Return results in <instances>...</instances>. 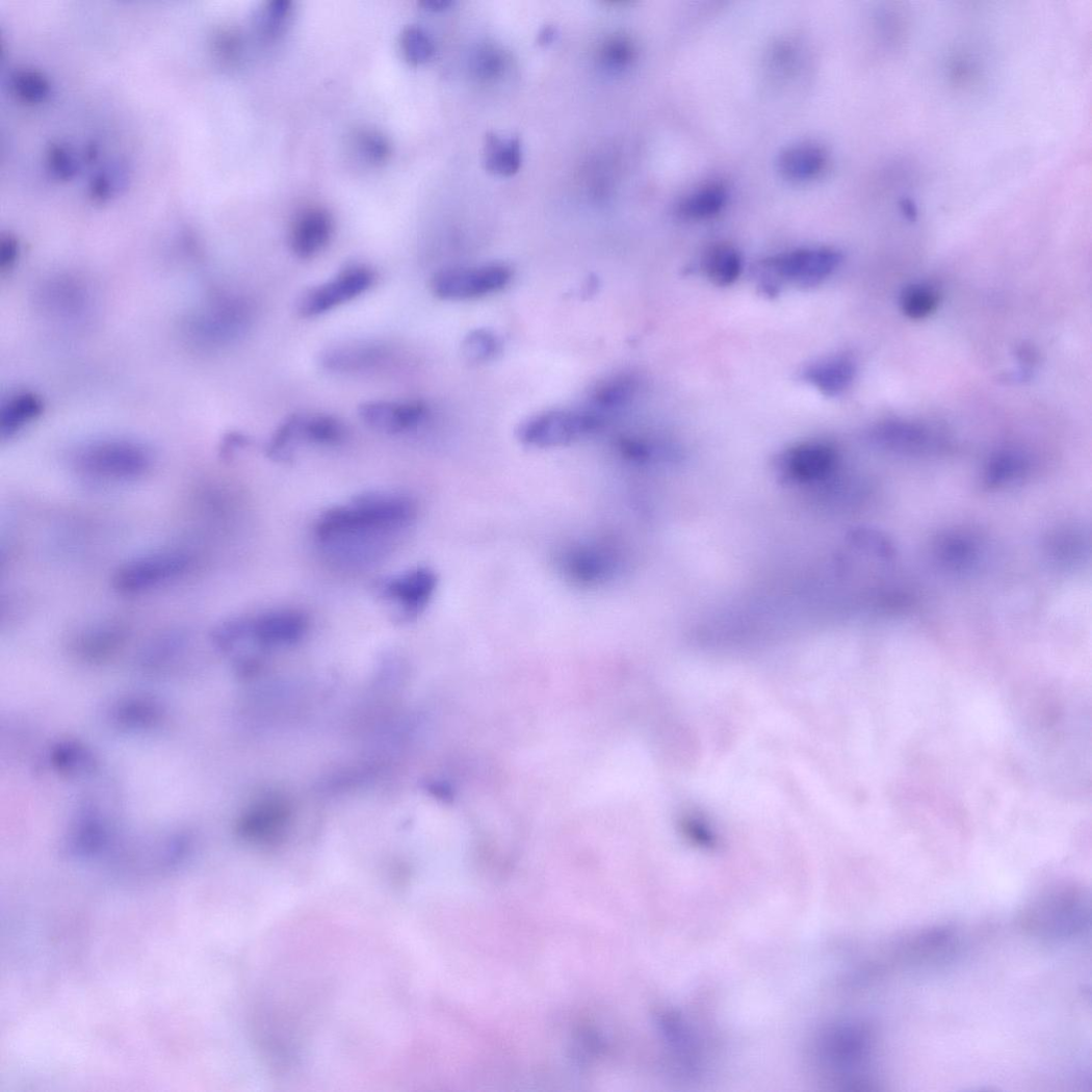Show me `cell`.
<instances>
[{"instance_id": "cell-33", "label": "cell", "mask_w": 1092, "mask_h": 1092, "mask_svg": "<svg viewBox=\"0 0 1092 1092\" xmlns=\"http://www.w3.org/2000/svg\"><path fill=\"white\" fill-rule=\"evenodd\" d=\"M12 88L24 101L38 102L50 93L49 80L32 70L19 71L12 76Z\"/></svg>"}, {"instance_id": "cell-32", "label": "cell", "mask_w": 1092, "mask_h": 1092, "mask_svg": "<svg viewBox=\"0 0 1092 1092\" xmlns=\"http://www.w3.org/2000/svg\"><path fill=\"white\" fill-rule=\"evenodd\" d=\"M635 58V48L631 41L623 35H615L603 45L600 59L604 68L619 72L631 64Z\"/></svg>"}, {"instance_id": "cell-39", "label": "cell", "mask_w": 1092, "mask_h": 1092, "mask_svg": "<svg viewBox=\"0 0 1092 1092\" xmlns=\"http://www.w3.org/2000/svg\"><path fill=\"white\" fill-rule=\"evenodd\" d=\"M51 171L60 179H70L76 173V161L71 152L59 146L51 148L49 153Z\"/></svg>"}, {"instance_id": "cell-13", "label": "cell", "mask_w": 1092, "mask_h": 1092, "mask_svg": "<svg viewBox=\"0 0 1092 1092\" xmlns=\"http://www.w3.org/2000/svg\"><path fill=\"white\" fill-rule=\"evenodd\" d=\"M393 348L376 341H350L328 346L318 355L320 367L333 373H362L392 362Z\"/></svg>"}, {"instance_id": "cell-24", "label": "cell", "mask_w": 1092, "mask_h": 1092, "mask_svg": "<svg viewBox=\"0 0 1092 1092\" xmlns=\"http://www.w3.org/2000/svg\"><path fill=\"white\" fill-rule=\"evenodd\" d=\"M285 808L277 802L260 805L243 818L241 832L250 838L267 841L280 831L285 822Z\"/></svg>"}, {"instance_id": "cell-4", "label": "cell", "mask_w": 1092, "mask_h": 1092, "mask_svg": "<svg viewBox=\"0 0 1092 1092\" xmlns=\"http://www.w3.org/2000/svg\"><path fill=\"white\" fill-rule=\"evenodd\" d=\"M604 423V416L595 410H549L527 418L518 438L534 448L563 447L597 433Z\"/></svg>"}, {"instance_id": "cell-43", "label": "cell", "mask_w": 1092, "mask_h": 1092, "mask_svg": "<svg viewBox=\"0 0 1092 1092\" xmlns=\"http://www.w3.org/2000/svg\"><path fill=\"white\" fill-rule=\"evenodd\" d=\"M554 34L555 31L553 28H545L544 31L540 34V41L542 42V44H546V42H551L554 37Z\"/></svg>"}, {"instance_id": "cell-21", "label": "cell", "mask_w": 1092, "mask_h": 1092, "mask_svg": "<svg viewBox=\"0 0 1092 1092\" xmlns=\"http://www.w3.org/2000/svg\"><path fill=\"white\" fill-rule=\"evenodd\" d=\"M298 435L302 444L336 446L344 442L347 431L341 419L331 414L298 413Z\"/></svg>"}, {"instance_id": "cell-17", "label": "cell", "mask_w": 1092, "mask_h": 1092, "mask_svg": "<svg viewBox=\"0 0 1092 1092\" xmlns=\"http://www.w3.org/2000/svg\"><path fill=\"white\" fill-rule=\"evenodd\" d=\"M828 164L826 150L814 142H797L785 148L778 157L781 175L795 182L817 179Z\"/></svg>"}, {"instance_id": "cell-36", "label": "cell", "mask_w": 1092, "mask_h": 1092, "mask_svg": "<svg viewBox=\"0 0 1092 1092\" xmlns=\"http://www.w3.org/2000/svg\"><path fill=\"white\" fill-rule=\"evenodd\" d=\"M48 304L57 310L73 312L79 310L83 293L79 283L73 280H60L48 288Z\"/></svg>"}, {"instance_id": "cell-9", "label": "cell", "mask_w": 1092, "mask_h": 1092, "mask_svg": "<svg viewBox=\"0 0 1092 1092\" xmlns=\"http://www.w3.org/2000/svg\"><path fill=\"white\" fill-rule=\"evenodd\" d=\"M1085 919V902L1073 889L1046 893L1024 915L1028 930L1041 936H1066L1078 931Z\"/></svg>"}, {"instance_id": "cell-37", "label": "cell", "mask_w": 1092, "mask_h": 1092, "mask_svg": "<svg viewBox=\"0 0 1092 1092\" xmlns=\"http://www.w3.org/2000/svg\"><path fill=\"white\" fill-rule=\"evenodd\" d=\"M940 556L943 557L945 563L953 565L954 567L967 568L971 563L977 560V546L976 543L969 539L953 538L945 540L941 545Z\"/></svg>"}, {"instance_id": "cell-8", "label": "cell", "mask_w": 1092, "mask_h": 1092, "mask_svg": "<svg viewBox=\"0 0 1092 1092\" xmlns=\"http://www.w3.org/2000/svg\"><path fill=\"white\" fill-rule=\"evenodd\" d=\"M190 565V557L182 552L146 555L122 565L113 575V587L121 595H140L178 579Z\"/></svg>"}, {"instance_id": "cell-27", "label": "cell", "mask_w": 1092, "mask_h": 1092, "mask_svg": "<svg viewBox=\"0 0 1092 1092\" xmlns=\"http://www.w3.org/2000/svg\"><path fill=\"white\" fill-rule=\"evenodd\" d=\"M399 45L405 60L413 67L430 62L436 54L434 40L419 26L406 27L400 34Z\"/></svg>"}, {"instance_id": "cell-3", "label": "cell", "mask_w": 1092, "mask_h": 1092, "mask_svg": "<svg viewBox=\"0 0 1092 1092\" xmlns=\"http://www.w3.org/2000/svg\"><path fill=\"white\" fill-rule=\"evenodd\" d=\"M152 464L151 452L131 440L110 439L87 444L74 458V467L85 477L128 482L144 476Z\"/></svg>"}, {"instance_id": "cell-10", "label": "cell", "mask_w": 1092, "mask_h": 1092, "mask_svg": "<svg viewBox=\"0 0 1092 1092\" xmlns=\"http://www.w3.org/2000/svg\"><path fill=\"white\" fill-rule=\"evenodd\" d=\"M837 466L835 449L823 442H807L783 451L775 462L778 477L788 485H812L830 478Z\"/></svg>"}, {"instance_id": "cell-34", "label": "cell", "mask_w": 1092, "mask_h": 1092, "mask_svg": "<svg viewBox=\"0 0 1092 1092\" xmlns=\"http://www.w3.org/2000/svg\"><path fill=\"white\" fill-rule=\"evenodd\" d=\"M1025 462L1017 453H1004L996 457L987 470L986 479L989 486H998L1015 480L1025 471Z\"/></svg>"}, {"instance_id": "cell-29", "label": "cell", "mask_w": 1092, "mask_h": 1092, "mask_svg": "<svg viewBox=\"0 0 1092 1092\" xmlns=\"http://www.w3.org/2000/svg\"><path fill=\"white\" fill-rule=\"evenodd\" d=\"M301 445L297 431V413L287 416L279 425L266 447V454L277 462H289Z\"/></svg>"}, {"instance_id": "cell-40", "label": "cell", "mask_w": 1092, "mask_h": 1092, "mask_svg": "<svg viewBox=\"0 0 1092 1092\" xmlns=\"http://www.w3.org/2000/svg\"><path fill=\"white\" fill-rule=\"evenodd\" d=\"M20 257V244L16 237L12 235H6L2 238V244H0V269L3 272L12 270Z\"/></svg>"}, {"instance_id": "cell-31", "label": "cell", "mask_w": 1092, "mask_h": 1092, "mask_svg": "<svg viewBox=\"0 0 1092 1092\" xmlns=\"http://www.w3.org/2000/svg\"><path fill=\"white\" fill-rule=\"evenodd\" d=\"M355 147L359 156L372 165L388 161L392 148L386 136L372 130H362L355 135Z\"/></svg>"}, {"instance_id": "cell-23", "label": "cell", "mask_w": 1092, "mask_h": 1092, "mask_svg": "<svg viewBox=\"0 0 1092 1092\" xmlns=\"http://www.w3.org/2000/svg\"><path fill=\"white\" fill-rule=\"evenodd\" d=\"M703 268L711 283L718 286H729L739 278L743 262L735 248L721 243L712 245L706 252Z\"/></svg>"}, {"instance_id": "cell-1", "label": "cell", "mask_w": 1092, "mask_h": 1092, "mask_svg": "<svg viewBox=\"0 0 1092 1092\" xmlns=\"http://www.w3.org/2000/svg\"><path fill=\"white\" fill-rule=\"evenodd\" d=\"M416 516L413 500L399 493L370 491L322 513L314 535L332 564L359 568L382 562Z\"/></svg>"}, {"instance_id": "cell-2", "label": "cell", "mask_w": 1092, "mask_h": 1092, "mask_svg": "<svg viewBox=\"0 0 1092 1092\" xmlns=\"http://www.w3.org/2000/svg\"><path fill=\"white\" fill-rule=\"evenodd\" d=\"M252 310L248 302L232 293H218L193 313L185 327L188 341L206 352L233 345L251 326Z\"/></svg>"}, {"instance_id": "cell-35", "label": "cell", "mask_w": 1092, "mask_h": 1092, "mask_svg": "<svg viewBox=\"0 0 1092 1092\" xmlns=\"http://www.w3.org/2000/svg\"><path fill=\"white\" fill-rule=\"evenodd\" d=\"M292 4L288 0H274L267 3L260 21L261 33L269 40L281 35L288 25Z\"/></svg>"}, {"instance_id": "cell-5", "label": "cell", "mask_w": 1092, "mask_h": 1092, "mask_svg": "<svg viewBox=\"0 0 1092 1092\" xmlns=\"http://www.w3.org/2000/svg\"><path fill=\"white\" fill-rule=\"evenodd\" d=\"M513 279L514 271L505 264L449 267L433 276L431 289L434 296L441 301L470 302L495 295L505 289Z\"/></svg>"}, {"instance_id": "cell-38", "label": "cell", "mask_w": 1092, "mask_h": 1092, "mask_svg": "<svg viewBox=\"0 0 1092 1092\" xmlns=\"http://www.w3.org/2000/svg\"><path fill=\"white\" fill-rule=\"evenodd\" d=\"M506 56L494 47L482 49L475 56L474 70L484 79H494L505 71Z\"/></svg>"}, {"instance_id": "cell-11", "label": "cell", "mask_w": 1092, "mask_h": 1092, "mask_svg": "<svg viewBox=\"0 0 1092 1092\" xmlns=\"http://www.w3.org/2000/svg\"><path fill=\"white\" fill-rule=\"evenodd\" d=\"M841 262L842 256L831 248H802L772 259L766 267L789 283L812 287L828 279Z\"/></svg>"}, {"instance_id": "cell-22", "label": "cell", "mask_w": 1092, "mask_h": 1092, "mask_svg": "<svg viewBox=\"0 0 1092 1092\" xmlns=\"http://www.w3.org/2000/svg\"><path fill=\"white\" fill-rule=\"evenodd\" d=\"M728 201L727 189L720 184H706L681 199L678 213L688 220H704L719 215Z\"/></svg>"}, {"instance_id": "cell-19", "label": "cell", "mask_w": 1092, "mask_h": 1092, "mask_svg": "<svg viewBox=\"0 0 1092 1092\" xmlns=\"http://www.w3.org/2000/svg\"><path fill=\"white\" fill-rule=\"evenodd\" d=\"M45 412V401L36 393L11 394L0 408V436L9 439L22 432Z\"/></svg>"}, {"instance_id": "cell-7", "label": "cell", "mask_w": 1092, "mask_h": 1092, "mask_svg": "<svg viewBox=\"0 0 1092 1092\" xmlns=\"http://www.w3.org/2000/svg\"><path fill=\"white\" fill-rule=\"evenodd\" d=\"M438 576L427 567H416L376 581L373 591L391 608L398 623L412 622L421 616L433 600Z\"/></svg>"}, {"instance_id": "cell-20", "label": "cell", "mask_w": 1092, "mask_h": 1092, "mask_svg": "<svg viewBox=\"0 0 1092 1092\" xmlns=\"http://www.w3.org/2000/svg\"><path fill=\"white\" fill-rule=\"evenodd\" d=\"M522 144L518 137L487 134L484 145L486 171L498 177H512L522 165Z\"/></svg>"}, {"instance_id": "cell-30", "label": "cell", "mask_w": 1092, "mask_h": 1092, "mask_svg": "<svg viewBox=\"0 0 1092 1092\" xmlns=\"http://www.w3.org/2000/svg\"><path fill=\"white\" fill-rule=\"evenodd\" d=\"M461 349L469 362L487 363L500 354L501 343L491 330L476 329L466 336Z\"/></svg>"}, {"instance_id": "cell-16", "label": "cell", "mask_w": 1092, "mask_h": 1092, "mask_svg": "<svg viewBox=\"0 0 1092 1092\" xmlns=\"http://www.w3.org/2000/svg\"><path fill=\"white\" fill-rule=\"evenodd\" d=\"M857 367L848 356H833L809 365L803 380L823 395L833 397L846 392L854 383Z\"/></svg>"}, {"instance_id": "cell-25", "label": "cell", "mask_w": 1092, "mask_h": 1092, "mask_svg": "<svg viewBox=\"0 0 1092 1092\" xmlns=\"http://www.w3.org/2000/svg\"><path fill=\"white\" fill-rule=\"evenodd\" d=\"M873 438L880 445L901 450L922 449L929 443V435L926 431L916 425L900 422L880 425L874 431Z\"/></svg>"}, {"instance_id": "cell-18", "label": "cell", "mask_w": 1092, "mask_h": 1092, "mask_svg": "<svg viewBox=\"0 0 1092 1092\" xmlns=\"http://www.w3.org/2000/svg\"><path fill=\"white\" fill-rule=\"evenodd\" d=\"M562 565L572 580L590 586L609 579L615 571V562L608 552L587 545L568 551Z\"/></svg>"}, {"instance_id": "cell-26", "label": "cell", "mask_w": 1092, "mask_h": 1092, "mask_svg": "<svg viewBox=\"0 0 1092 1092\" xmlns=\"http://www.w3.org/2000/svg\"><path fill=\"white\" fill-rule=\"evenodd\" d=\"M636 383L633 376L620 374L601 383L593 393V401L599 413L621 408L635 395Z\"/></svg>"}, {"instance_id": "cell-41", "label": "cell", "mask_w": 1092, "mask_h": 1092, "mask_svg": "<svg viewBox=\"0 0 1092 1092\" xmlns=\"http://www.w3.org/2000/svg\"><path fill=\"white\" fill-rule=\"evenodd\" d=\"M116 188V177L110 173L98 176L92 185L93 196L98 200L108 199Z\"/></svg>"}, {"instance_id": "cell-12", "label": "cell", "mask_w": 1092, "mask_h": 1092, "mask_svg": "<svg viewBox=\"0 0 1092 1092\" xmlns=\"http://www.w3.org/2000/svg\"><path fill=\"white\" fill-rule=\"evenodd\" d=\"M428 413V407L422 400H368L358 408V415L366 427L390 436L416 430L426 421Z\"/></svg>"}, {"instance_id": "cell-28", "label": "cell", "mask_w": 1092, "mask_h": 1092, "mask_svg": "<svg viewBox=\"0 0 1092 1092\" xmlns=\"http://www.w3.org/2000/svg\"><path fill=\"white\" fill-rule=\"evenodd\" d=\"M940 303L939 293L931 286L914 284L904 289L901 307L910 319L919 320L932 315Z\"/></svg>"}, {"instance_id": "cell-42", "label": "cell", "mask_w": 1092, "mask_h": 1092, "mask_svg": "<svg viewBox=\"0 0 1092 1092\" xmlns=\"http://www.w3.org/2000/svg\"><path fill=\"white\" fill-rule=\"evenodd\" d=\"M452 5L453 2H451V0H424V2L421 3V6L425 10L432 12H440L447 10Z\"/></svg>"}, {"instance_id": "cell-6", "label": "cell", "mask_w": 1092, "mask_h": 1092, "mask_svg": "<svg viewBox=\"0 0 1092 1092\" xmlns=\"http://www.w3.org/2000/svg\"><path fill=\"white\" fill-rule=\"evenodd\" d=\"M375 281L371 267L347 265L328 281L306 289L296 302V312L306 319L316 318L361 297Z\"/></svg>"}, {"instance_id": "cell-14", "label": "cell", "mask_w": 1092, "mask_h": 1092, "mask_svg": "<svg viewBox=\"0 0 1092 1092\" xmlns=\"http://www.w3.org/2000/svg\"><path fill=\"white\" fill-rule=\"evenodd\" d=\"M334 232V222L326 208L304 209L289 230L288 242L292 255L300 260H312L328 246Z\"/></svg>"}, {"instance_id": "cell-15", "label": "cell", "mask_w": 1092, "mask_h": 1092, "mask_svg": "<svg viewBox=\"0 0 1092 1092\" xmlns=\"http://www.w3.org/2000/svg\"><path fill=\"white\" fill-rule=\"evenodd\" d=\"M308 618L298 610L281 609L249 618L251 642L261 646H289L308 632Z\"/></svg>"}]
</instances>
